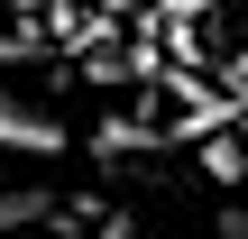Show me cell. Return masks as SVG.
I'll return each instance as SVG.
<instances>
[{
    "label": "cell",
    "mask_w": 248,
    "mask_h": 239,
    "mask_svg": "<svg viewBox=\"0 0 248 239\" xmlns=\"http://www.w3.org/2000/svg\"><path fill=\"white\" fill-rule=\"evenodd\" d=\"M0 157H64V120H46L18 92H0Z\"/></svg>",
    "instance_id": "obj_1"
},
{
    "label": "cell",
    "mask_w": 248,
    "mask_h": 239,
    "mask_svg": "<svg viewBox=\"0 0 248 239\" xmlns=\"http://www.w3.org/2000/svg\"><path fill=\"white\" fill-rule=\"evenodd\" d=\"M37 221H55V193H46V184H9V175H0V239H28Z\"/></svg>",
    "instance_id": "obj_2"
},
{
    "label": "cell",
    "mask_w": 248,
    "mask_h": 239,
    "mask_svg": "<svg viewBox=\"0 0 248 239\" xmlns=\"http://www.w3.org/2000/svg\"><path fill=\"white\" fill-rule=\"evenodd\" d=\"M92 239H156V230H147L138 212H110V221H101V230H92Z\"/></svg>",
    "instance_id": "obj_3"
},
{
    "label": "cell",
    "mask_w": 248,
    "mask_h": 239,
    "mask_svg": "<svg viewBox=\"0 0 248 239\" xmlns=\"http://www.w3.org/2000/svg\"><path fill=\"white\" fill-rule=\"evenodd\" d=\"M221 239H248V212H230V221H221Z\"/></svg>",
    "instance_id": "obj_4"
},
{
    "label": "cell",
    "mask_w": 248,
    "mask_h": 239,
    "mask_svg": "<svg viewBox=\"0 0 248 239\" xmlns=\"http://www.w3.org/2000/svg\"><path fill=\"white\" fill-rule=\"evenodd\" d=\"M230 83H248V46H239V55H230Z\"/></svg>",
    "instance_id": "obj_5"
}]
</instances>
